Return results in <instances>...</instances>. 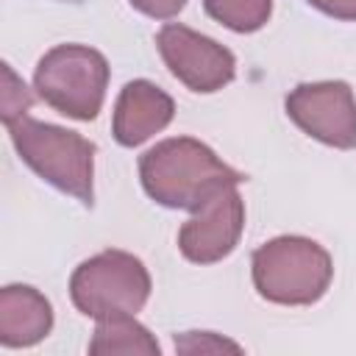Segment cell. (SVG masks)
<instances>
[{"mask_svg": "<svg viewBox=\"0 0 356 356\" xmlns=\"http://www.w3.org/2000/svg\"><path fill=\"white\" fill-rule=\"evenodd\" d=\"M145 192L170 209L197 211L222 186L239 184L245 175L220 161L206 145L189 136L164 139L139 161Z\"/></svg>", "mask_w": 356, "mask_h": 356, "instance_id": "obj_1", "label": "cell"}, {"mask_svg": "<svg viewBox=\"0 0 356 356\" xmlns=\"http://www.w3.org/2000/svg\"><path fill=\"white\" fill-rule=\"evenodd\" d=\"M8 134L17 153L31 170H36L47 184L72 195L83 206H92L95 145L89 139L31 117L11 122Z\"/></svg>", "mask_w": 356, "mask_h": 356, "instance_id": "obj_2", "label": "cell"}, {"mask_svg": "<svg viewBox=\"0 0 356 356\" xmlns=\"http://www.w3.org/2000/svg\"><path fill=\"white\" fill-rule=\"evenodd\" d=\"M331 256L306 236H278L253 253V284L264 300L309 306L331 284Z\"/></svg>", "mask_w": 356, "mask_h": 356, "instance_id": "obj_3", "label": "cell"}, {"mask_svg": "<svg viewBox=\"0 0 356 356\" xmlns=\"http://www.w3.org/2000/svg\"><path fill=\"white\" fill-rule=\"evenodd\" d=\"M108 83L106 58L83 44H58L44 53L33 72L39 97L72 120H95Z\"/></svg>", "mask_w": 356, "mask_h": 356, "instance_id": "obj_4", "label": "cell"}, {"mask_svg": "<svg viewBox=\"0 0 356 356\" xmlns=\"http://www.w3.org/2000/svg\"><path fill=\"white\" fill-rule=\"evenodd\" d=\"M70 295L78 312L95 320L136 314L150 295V275L136 256L125 250H106L72 273Z\"/></svg>", "mask_w": 356, "mask_h": 356, "instance_id": "obj_5", "label": "cell"}, {"mask_svg": "<svg viewBox=\"0 0 356 356\" xmlns=\"http://www.w3.org/2000/svg\"><path fill=\"white\" fill-rule=\"evenodd\" d=\"M286 114L303 134L323 145L339 150L356 147V100L342 81L300 83L286 97Z\"/></svg>", "mask_w": 356, "mask_h": 356, "instance_id": "obj_6", "label": "cell"}, {"mask_svg": "<svg viewBox=\"0 0 356 356\" xmlns=\"http://www.w3.org/2000/svg\"><path fill=\"white\" fill-rule=\"evenodd\" d=\"M156 42L170 72L192 92H217L234 78V53L186 25H164Z\"/></svg>", "mask_w": 356, "mask_h": 356, "instance_id": "obj_7", "label": "cell"}, {"mask_svg": "<svg viewBox=\"0 0 356 356\" xmlns=\"http://www.w3.org/2000/svg\"><path fill=\"white\" fill-rule=\"evenodd\" d=\"M242 225H245V206L236 192V184H231L214 192L195 211V217L184 222V228L178 231V248L195 264L220 261L236 248Z\"/></svg>", "mask_w": 356, "mask_h": 356, "instance_id": "obj_8", "label": "cell"}, {"mask_svg": "<svg viewBox=\"0 0 356 356\" xmlns=\"http://www.w3.org/2000/svg\"><path fill=\"white\" fill-rule=\"evenodd\" d=\"M172 97L147 81H131L114 108V139L125 147H136L172 120Z\"/></svg>", "mask_w": 356, "mask_h": 356, "instance_id": "obj_9", "label": "cell"}, {"mask_svg": "<svg viewBox=\"0 0 356 356\" xmlns=\"http://www.w3.org/2000/svg\"><path fill=\"white\" fill-rule=\"evenodd\" d=\"M53 309L33 286H6L0 292V342L28 348L50 334Z\"/></svg>", "mask_w": 356, "mask_h": 356, "instance_id": "obj_10", "label": "cell"}, {"mask_svg": "<svg viewBox=\"0 0 356 356\" xmlns=\"http://www.w3.org/2000/svg\"><path fill=\"white\" fill-rule=\"evenodd\" d=\"M92 356H114V353H142V356H156L159 342L150 337L145 325L134 320V314H117L97 320L95 339L89 342Z\"/></svg>", "mask_w": 356, "mask_h": 356, "instance_id": "obj_11", "label": "cell"}, {"mask_svg": "<svg viewBox=\"0 0 356 356\" xmlns=\"http://www.w3.org/2000/svg\"><path fill=\"white\" fill-rule=\"evenodd\" d=\"M211 19L222 22L236 33L259 31L273 11V0H203Z\"/></svg>", "mask_w": 356, "mask_h": 356, "instance_id": "obj_12", "label": "cell"}, {"mask_svg": "<svg viewBox=\"0 0 356 356\" xmlns=\"http://www.w3.org/2000/svg\"><path fill=\"white\" fill-rule=\"evenodd\" d=\"M0 72H3V95H0V117H3V122L6 125H11V122H17V120H22L25 117V111L31 108V92L25 89V83L14 75V70L8 67V64H3L0 67Z\"/></svg>", "mask_w": 356, "mask_h": 356, "instance_id": "obj_13", "label": "cell"}, {"mask_svg": "<svg viewBox=\"0 0 356 356\" xmlns=\"http://www.w3.org/2000/svg\"><path fill=\"white\" fill-rule=\"evenodd\" d=\"M175 350L178 353H222V350L239 353L242 348L236 342H228V339H222L217 334H209V331H200V334L197 331H189V334H184V337L175 339Z\"/></svg>", "mask_w": 356, "mask_h": 356, "instance_id": "obj_14", "label": "cell"}, {"mask_svg": "<svg viewBox=\"0 0 356 356\" xmlns=\"http://www.w3.org/2000/svg\"><path fill=\"white\" fill-rule=\"evenodd\" d=\"M134 8H139L142 14L147 17H156V19H167V17H175L186 0H131Z\"/></svg>", "mask_w": 356, "mask_h": 356, "instance_id": "obj_15", "label": "cell"}, {"mask_svg": "<svg viewBox=\"0 0 356 356\" xmlns=\"http://www.w3.org/2000/svg\"><path fill=\"white\" fill-rule=\"evenodd\" d=\"M314 8H320L328 17L337 19H356V0H309Z\"/></svg>", "mask_w": 356, "mask_h": 356, "instance_id": "obj_16", "label": "cell"}, {"mask_svg": "<svg viewBox=\"0 0 356 356\" xmlns=\"http://www.w3.org/2000/svg\"><path fill=\"white\" fill-rule=\"evenodd\" d=\"M64 3H81V0H64Z\"/></svg>", "mask_w": 356, "mask_h": 356, "instance_id": "obj_17", "label": "cell"}]
</instances>
